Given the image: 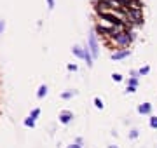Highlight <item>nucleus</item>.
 <instances>
[{
	"instance_id": "9d476101",
	"label": "nucleus",
	"mask_w": 157,
	"mask_h": 148,
	"mask_svg": "<svg viewBox=\"0 0 157 148\" xmlns=\"http://www.w3.org/2000/svg\"><path fill=\"white\" fill-rule=\"evenodd\" d=\"M39 115H40V108H33V110H31V113L28 115V117H30L31 120H37V118H39Z\"/></svg>"
},
{
	"instance_id": "4be33fe9",
	"label": "nucleus",
	"mask_w": 157,
	"mask_h": 148,
	"mask_svg": "<svg viewBox=\"0 0 157 148\" xmlns=\"http://www.w3.org/2000/svg\"><path fill=\"white\" fill-rule=\"evenodd\" d=\"M127 92H136V87H133V86H127V89H126Z\"/></svg>"
},
{
	"instance_id": "9b49d317",
	"label": "nucleus",
	"mask_w": 157,
	"mask_h": 148,
	"mask_svg": "<svg viewBox=\"0 0 157 148\" xmlns=\"http://www.w3.org/2000/svg\"><path fill=\"white\" fill-rule=\"evenodd\" d=\"M75 94H77V91H66V92H63L61 94V98L63 99H70V98H73Z\"/></svg>"
},
{
	"instance_id": "39448f33",
	"label": "nucleus",
	"mask_w": 157,
	"mask_h": 148,
	"mask_svg": "<svg viewBox=\"0 0 157 148\" xmlns=\"http://www.w3.org/2000/svg\"><path fill=\"white\" fill-rule=\"evenodd\" d=\"M127 7H129V9H133V10H143V7H145V4H143L141 0H129Z\"/></svg>"
},
{
	"instance_id": "1a4fd4ad",
	"label": "nucleus",
	"mask_w": 157,
	"mask_h": 148,
	"mask_svg": "<svg viewBox=\"0 0 157 148\" xmlns=\"http://www.w3.org/2000/svg\"><path fill=\"white\" fill-rule=\"evenodd\" d=\"M45 94H47V86H45V84H42L40 87H39L37 98H39V99H42V98H45Z\"/></svg>"
},
{
	"instance_id": "6e6552de",
	"label": "nucleus",
	"mask_w": 157,
	"mask_h": 148,
	"mask_svg": "<svg viewBox=\"0 0 157 148\" xmlns=\"http://www.w3.org/2000/svg\"><path fill=\"white\" fill-rule=\"evenodd\" d=\"M72 52H73V54H75V56H77V58L84 59V47H80V45H73Z\"/></svg>"
},
{
	"instance_id": "2eb2a0df",
	"label": "nucleus",
	"mask_w": 157,
	"mask_h": 148,
	"mask_svg": "<svg viewBox=\"0 0 157 148\" xmlns=\"http://www.w3.org/2000/svg\"><path fill=\"white\" fill-rule=\"evenodd\" d=\"M25 126H26V127H35V120H31L30 117L25 118Z\"/></svg>"
},
{
	"instance_id": "412c9836",
	"label": "nucleus",
	"mask_w": 157,
	"mask_h": 148,
	"mask_svg": "<svg viewBox=\"0 0 157 148\" xmlns=\"http://www.w3.org/2000/svg\"><path fill=\"white\" fill-rule=\"evenodd\" d=\"M68 70H70V71H77V65H72V63H70V65H68Z\"/></svg>"
},
{
	"instance_id": "423d86ee",
	"label": "nucleus",
	"mask_w": 157,
	"mask_h": 148,
	"mask_svg": "<svg viewBox=\"0 0 157 148\" xmlns=\"http://www.w3.org/2000/svg\"><path fill=\"white\" fill-rule=\"evenodd\" d=\"M138 112H140L141 115H150V113H152V105H150V103H141V105L138 106Z\"/></svg>"
},
{
	"instance_id": "ddd939ff",
	"label": "nucleus",
	"mask_w": 157,
	"mask_h": 148,
	"mask_svg": "<svg viewBox=\"0 0 157 148\" xmlns=\"http://www.w3.org/2000/svg\"><path fill=\"white\" fill-rule=\"evenodd\" d=\"M94 106L96 108H100V110H103V99H100V98H94Z\"/></svg>"
},
{
	"instance_id": "5701e85b",
	"label": "nucleus",
	"mask_w": 157,
	"mask_h": 148,
	"mask_svg": "<svg viewBox=\"0 0 157 148\" xmlns=\"http://www.w3.org/2000/svg\"><path fill=\"white\" fill-rule=\"evenodd\" d=\"M68 148H82V147H80V145H77V143H75V145H72V147H68Z\"/></svg>"
},
{
	"instance_id": "4468645a",
	"label": "nucleus",
	"mask_w": 157,
	"mask_h": 148,
	"mask_svg": "<svg viewBox=\"0 0 157 148\" xmlns=\"http://www.w3.org/2000/svg\"><path fill=\"white\" fill-rule=\"evenodd\" d=\"M127 86H133V87H138V77H131L129 82H127Z\"/></svg>"
},
{
	"instance_id": "0eeeda50",
	"label": "nucleus",
	"mask_w": 157,
	"mask_h": 148,
	"mask_svg": "<svg viewBox=\"0 0 157 148\" xmlns=\"http://www.w3.org/2000/svg\"><path fill=\"white\" fill-rule=\"evenodd\" d=\"M84 59H86V65L91 68V66H93V54H91V51H89L87 45L84 47Z\"/></svg>"
},
{
	"instance_id": "f03ea898",
	"label": "nucleus",
	"mask_w": 157,
	"mask_h": 148,
	"mask_svg": "<svg viewBox=\"0 0 157 148\" xmlns=\"http://www.w3.org/2000/svg\"><path fill=\"white\" fill-rule=\"evenodd\" d=\"M87 47H89L91 54H93V59L98 58V54H100V45H98V39H96V31L89 33V37H87Z\"/></svg>"
},
{
	"instance_id": "7ed1b4c3",
	"label": "nucleus",
	"mask_w": 157,
	"mask_h": 148,
	"mask_svg": "<svg viewBox=\"0 0 157 148\" xmlns=\"http://www.w3.org/2000/svg\"><path fill=\"white\" fill-rule=\"evenodd\" d=\"M129 54H131L129 49H119V51H115V52H112V59H114V61H119V59L127 58Z\"/></svg>"
},
{
	"instance_id": "aec40b11",
	"label": "nucleus",
	"mask_w": 157,
	"mask_h": 148,
	"mask_svg": "<svg viewBox=\"0 0 157 148\" xmlns=\"http://www.w3.org/2000/svg\"><path fill=\"white\" fill-rule=\"evenodd\" d=\"M4 28H5V21H4V19H0V35H2Z\"/></svg>"
},
{
	"instance_id": "b1692460",
	"label": "nucleus",
	"mask_w": 157,
	"mask_h": 148,
	"mask_svg": "<svg viewBox=\"0 0 157 148\" xmlns=\"http://www.w3.org/2000/svg\"><path fill=\"white\" fill-rule=\"evenodd\" d=\"M108 148H117V147H114V145H110V147H108Z\"/></svg>"
},
{
	"instance_id": "6ab92c4d",
	"label": "nucleus",
	"mask_w": 157,
	"mask_h": 148,
	"mask_svg": "<svg viewBox=\"0 0 157 148\" xmlns=\"http://www.w3.org/2000/svg\"><path fill=\"white\" fill-rule=\"evenodd\" d=\"M45 2H47V7H49V9H54V5H56L54 0H45Z\"/></svg>"
},
{
	"instance_id": "f8f14e48",
	"label": "nucleus",
	"mask_w": 157,
	"mask_h": 148,
	"mask_svg": "<svg viewBox=\"0 0 157 148\" xmlns=\"http://www.w3.org/2000/svg\"><path fill=\"white\" fill-rule=\"evenodd\" d=\"M148 122H150V127L152 129H157V115H150Z\"/></svg>"
},
{
	"instance_id": "f3484780",
	"label": "nucleus",
	"mask_w": 157,
	"mask_h": 148,
	"mask_svg": "<svg viewBox=\"0 0 157 148\" xmlns=\"http://www.w3.org/2000/svg\"><path fill=\"white\" fill-rule=\"evenodd\" d=\"M112 80H114V82H121V80H122V75H121V73H112Z\"/></svg>"
},
{
	"instance_id": "f257e3e1",
	"label": "nucleus",
	"mask_w": 157,
	"mask_h": 148,
	"mask_svg": "<svg viewBox=\"0 0 157 148\" xmlns=\"http://www.w3.org/2000/svg\"><path fill=\"white\" fill-rule=\"evenodd\" d=\"M133 40H135V33L129 30V31H124V33H121V35L114 37L112 42H114L115 45H119V47L126 49V47H129V45H131V42H133Z\"/></svg>"
},
{
	"instance_id": "20e7f679",
	"label": "nucleus",
	"mask_w": 157,
	"mask_h": 148,
	"mask_svg": "<svg viewBox=\"0 0 157 148\" xmlns=\"http://www.w3.org/2000/svg\"><path fill=\"white\" fill-rule=\"evenodd\" d=\"M72 120H73V113H72V112L65 110V112L60 113V122H61V124H70Z\"/></svg>"
},
{
	"instance_id": "a211bd4d",
	"label": "nucleus",
	"mask_w": 157,
	"mask_h": 148,
	"mask_svg": "<svg viewBox=\"0 0 157 148\" xmlns=\"http://www.w3.org/2000/svg\"><path fill=\"white\" fill-rule=\"evenodd\" d=\"M129 138H131V139H136V138H138V131H136V129H133V131L129 132Z\"/></svg>"
},
{
	"instance_id": "dca6fc26",
	"label": "nucleus",
	"mask_w": 157,
	"mask_h": 148,
	"mask_svg": "<svg viewBox=\"0 0 157 148\" xmlns=\"http://www.w3.org/2000/svg\"><path fill=\"white\" fill-rule=\"evenodd\" d=\"M148 71H150V66H143V68L138 70V73H140V75H147Z\"/></svg>"
}]
</instances>
